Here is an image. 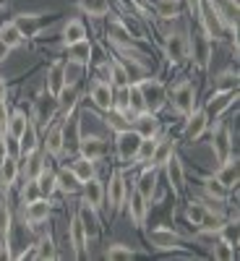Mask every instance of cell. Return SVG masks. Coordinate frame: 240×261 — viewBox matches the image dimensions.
Listing matches in <instances>:
<instances>
[{
  "mask_svg": "<svg viewBox=\"0 0 240 261\" xmlns=\"http://www.w3.org/2000/svg\"><path fill=\"white\" fill-rule=\"evenodd\" d=\"M107 34H110V39L115 42L118 47H136V39H134V34H130V29L123 24V21H118V18L110 21Z\"/></svg>",
  "mask_w": 240,
  "mask_h": 261,
  "instance_id": "cell-25",
  "label": "cell"
},
{
  "mask_svg": "<svg viewBox=\"0 0 240 261\" xmlns=\"http://www.w3.org/2000/svg\"><path fill=\"white\" fill-rule=\"evenodd\" d=\"M34 180H37V186H39L42 196H47V199L58 191V172H55V170H50L47 165H45V170H42Z\"/></svg>",
  "mask_w": 240,
  "mask_h": 261,
  "instance_id": "cell-31",
  "label": "cell"
},
{
  "mask_svg": "<svg viewBox=\"0 0 240 261\" xmlns=\"http://www.w3.org/2000/svg\"><path fill=\"white\" fill-rule=\"evenodd\" d=\"M217 235H220V241H225L227 246L237 248V241H240V232H237V222L230 220V222H222L220 230H217Z\"/></svg>",
  "mask_w": 240,
  "mask_h": 261,
  "instance_id": "cell-43",
  "label": "cell"
},
{
  "mask_svg": "<svg viewBox=\"0 0 240 261\" xmlns=\"http://www.w3.org/2000/svg\"><path fill=\"white\" fill-rule=\"evenodd\" d=\"M47 92L52 94V97H58V92L65 86V81H63V63H55V65H50V71H47Z\"/></svg>",
  "mask_w": 240,
  "mask_h": 261,
  "instance_id": "cell-41",
  "label": "cell"
},
{
  "mask_svg": "<svg viewBox=\"0 0 240 261\" xmlns=\"http://www.w3.org/2000/svg\"><path fill=\"white\" fill-rule=\"evenodd\" d=\"M89 97H92V102L99 107V110H104V113H113V105H115V86L110 84V81H94L92 84V89H89Z\"/></svg>",
  "mask_w": 240,
  "mask_h": 261,
  "instance_id": "cell-11",
  "label": "cell"
},
{
  "mask_svg": "<svg viewBox=\"0 0 240 261\" xmlns=\"http://www.w3.org/2000/svg\"><path fill=\"white\" fill-rule=\"evenodd\" d=\"M24 32L18 29V24L16 21H6V24H0V42H3L6 47H11V50H16V47H21L24 45Z\"/></svg>",
  "mask_w": 240,
  "mask_h": 261,
  "instance_id": "cell-26",
  "label": "cell"
},
{
  "mask_svg": "<svg viewBox=\"0 0 240 261\" xmlns=\"http://www.w3.org/2000/svg\"><path fill=\"white\" fill-rule=\"evenodd\" d=\"M149 243L154 248H159V251H175V248H180L183 238L175 230H170V227H157V230H151Z\"/></svg>",
  "mask_w": 240,
  "mask_h": 261,
  "instance_id": "cell-14",
  "label": "cell"
},
{
  "mask_svg": "<svg viewBox=\"0 0 240 261\" xmlns=\"http://www.w3.org/2000/svg\"><path fill=\"white\" fill-rule=\"evenodd\" d=\"M136 191L141 193V199H144L146 204L154 201V196H157V167H154V165L146 162V167L141 170V175H139V180H136Z\"/></svg>",
  "mask_w": 240,
  "mask_h": 261,
  "instance_id": "cell-13",
  "label": "cell"
},
{
  "mask_svg": "<svg viewBox=\"0 0 240 261\" xmlns=\"http://www.w3.org/2000/svg\"><path fill=\"white\" fill-rule=\"evenodd\" d=\"M204 191H206V196L211 201H217V204H222V201H227V196H230V188H225L220 180H217L214 175L211 178H204Z\"/></svg>",
  "mask_w": 240,
  "mask_h": 261,
  "instance_id": "cell-36",
  "label": "cell"
},
{
  "mask_svg": "<svg viewBox=\"0 0 240 261\" xmlns=\"http://www.w3.org/2000/svg\"><path fill=\"white\" fill-rule=\"evenodd\" d=\"M6 154H8V149H6V130H0V162L6 160Z\"/></svg>",
  "mask_w": 240,
  "mask_h": 261,
  "instance_id": "cell-53",
  "label": "cell"
},
{
  "mask_svg": "<svg viewBox=\"0 0 240 261\" xmlns=\"http://www.w3.org/2000/svg\"><path fill=\"white\" fill-rule=\"evenodd\" d=\"M172 110L183 118L196 110V86L191 81H183L172 89Z\"/></svg>",
  "mask_w": 240,
  "mask_h": 261,
  "instance_id": "cell-5",
  "label": "cell"
},
{
  "mask_svg": "<svg viewBox=\"0 0 240 261\" xmlns=\"http://www.w3.org/2000/svg\"><path fill=\"white\" fill-rule=\"evenodd\" d=\"M154 8L159 18H178L180 16V3L178 0H154Z\"/></svg>",
  "mask_w": 240,
  "mask_h": 261,
  "instance_id": "cell-45",
  "label": "cell"
},
{
  "mask_svg": "<svg viewBox=\"0 0 240 261\" xmlns=\"http://www.w3.org/2000/svg\"><path fill=\"white\" fill-rule=\"evenodd\" d=\"M18 144H21V157L29 154V151H34V149H39V136H37V125H34V120L26 123L24 134L18 136Z\"/></svg>",
  "mask_w": 240,
  "mask_h": 261,
  "instance_id": "cell-32",
  "label": "cell"
},
{
  "mask_svg": "<svg viewBox=\"0 0 240 261\" xmlns=\"http://www.w3.org/2000/svg\"><path fill=\"white\" fill-rule=\"evenodd\" d=\"M209 128V118L204 110H193L191 115H185V139L188 141H199Z\"/></svg>",
  "mask_w": 240,
  "mask_h": 261,
  "instance_id": "cell-20",
  "label": "cell"
},
{
  "mask_svg": "<svg viewBox=\"0 0 240 261\" xmlns=\"http://www.w3.org/2000/svg\"><path fill=\"white\" fill-rule=\"evenodd\" d=\"M78 154L81 157H86L89 162H99V160H104L107 154H110V144H107V139H102V136H94V134H81V139H78Z\"/></svg>",
  "mask_w": 240,
  "mask_h": 261,
  "instance_id": "cell-3",
  "label": "cell"
},
{
  "mask_svg": "<svg viewBox=\"0 0 240 261\" xmlns=\"http://www.w3.org/2000/svg\"><path fill=\"white\" fill-rule=\"evenodd\" d=\"M58 191L68 193V196L81 191V180L71 172V167H65V170H60V172H58Z\"/></svg>",
  "mask_w": 240,
  "mask_h": 261,
  "instance_id": "cell-35",
  "label": "cell"
},
{
  "mask_svg": "<svg viewBox=\"0 0 240 261\" xmlns=\"http://www.w3.org/2000/svg\"><path fill=\"white\" fill-rule=\"evenodd\" d=\"M141 134L136 128H120V130H115V154H118V160L120 162H130L134 165L136 162V157H139V149H141Z\"/></svg>",
  "mask_w": 240,
  "mask_h": 261,
  "instance_id": "cell-1",
  "label": "cell"
},
{
  "mask_svg": "<svg viewBox=\"0 0 240 261\" xmlns=\"http://www.w3.org/2000/svg\"><path fill=\"white\" fill-rule=\"evenodd\" d=\"M206 204H201V201H191L188 206H185V217H188V222L191 225H196L199 227L201 225V220H204V214H206Z\"/></svg>",
  "mask_w": 240,
  "mask_h": 261,
  "instance_id": "cell-47",
  "label": "cell"
},
{
  "mask_svg": "<svg viewBox=\"0 0 240 261\" xmlns=\"http://www.w3.org/2000/svg\"><path fill=\"white\" fill-rule=\"evenodd\" d=\"M76 214L81 217V222H84V227H86V235H89V238H97V235H99V220H97V212H94L92 206L81 204V209H78Z\"/></svg>",
  "mask_w": 240,
  "mask_h": 261,
  "instance_id": "cell-34",
  "label": "cell"
},
{
  "mask_svg": "<svg viewBox=\"0 0 240 261\" xmlns=\"http://www.w3.org/2000/svg\"><path fill=\"white\" fill-rule=\"evenodd\" d=\"M0 99H8V86H6V79L0 76Z\"/></svg>",
  "mask_w": 240,
  "mask_h": 261,
  "instance_id": "cell-55",
  "label": "cell"
},
{
  "mask_svg": "<svg viewBox=\"0 0 240 261\" xmlns=\"http://www.w3.org/2000/svg\"><path fill=\"white\" fill-rule=\"evenodd\" d=\"M81 204L92 206L94 212L102 209V204H104V183L97 175L81 183Z\"/></svg>",
  "mask_w": 240,
  "mask_h": 261,
  "instance_id": "cell-10",
  "label": "cell"
},
{
  "mask_svg": "<svg viewBox=\"0 0 240 261\" xmlns=\"http://www.w3.org/2000/svg\"><path fill=\"white\" fill-rule=\"evenodd\" d=\"M11 222H13V214L8 204L0 201V238H11Z\"/></svg>",
  "mask_w": 240,
  "mask_h": 261,
  "instance_id": "cell-50",
  "label": "cell"
},
{
  "mask_svg": "<svg viewBox=\"0 0 240 261\" xmlns=\"http://www.w3.org/2000/svg\"><path fill=\"white\" fill-rule=\"evenodd\" d=\"M60 130H63V151H73L81 139V120L76 115V107L71 113H65V123L60 125Z\"/></svg>",
  "mask_w": 240,
  "mask_h": 261,
  "instance_id": "cell-12",
  "label": "cell"
},
{
  "mask_svg": "<svg viewBox=\"0 0 240 261\" xmlns=\"http://www.w3.org/2000/svg\"><path fill=\"white\" fill-rule=\"evenodd\" d=\"M68 246L73 248V256H76V258H84L86 246H89V235H86V227H84V222H81L78 214L71 217V225H68Z\"/></svg>",
  "mask_w": 240,
  "mask_h": 261,
  "instance_id": "cell-9",
  "label": "cell"
},
{
  "mask_svg": "<svg viewBox=\"0 0 240 261\" xmlns=\"http://www.w3.org/2000/svg\"><path fill=\"white\" fill-rule=\"evenodd\" d=\"M32 118H26V113H21V110H13L11 115H8V123H6V134L8 136H13V139H18L21 134H24V128H26V123H29Z\"/></svg>",
  "mask_w": 240,
  "mask_h": 261,
  "instance_id": "cell-37",
  "label": "cell"
},
{
  "mask_svg": "<svg viewBox=\"0 0 240 261\" xmlns=\"http://www.w3.org/2000/svg\"><path fill=\"white\" fill-rule=\"evenodd\" d=\"M76 97H78V89L76 86H68L65 84L63 89L58 92V105H60V113H71L76 107Z\"/></svg>",
  "mask_w": 240,
  "mask_h": 261,
  "instance_id": "cell-42",
  "label": "cell"
},
{
  "mask_svg": "<svg viewBox=\"0 0 240 261\" xmlns=\"http://www.w3.org/2000/svg\"><path fill=\"white\" fill-rule=\"evenodd\" d=\"M94 165H97V162H89L86 157H81V154H78V157L71 162V172H73V175L84 183V180H89V178H94V175H97Z\"/></svg>",
  "mask_w": 240,
  "mask_h": 261,
  "instance_id": "cell-33",
  "label": "cell"
},
{
  "mask_svg": "<svg viewBox=\"0 0 240 261\" xmlns=\"http://www.w3.org/2000/svg\"><path fill=\"white\" fill-rule=\"evenodd\" d=\"M214 178L220 180L225 188H230V191H232V188L237 186V162H235L232 157H230V160H225V162H220V170L214 172Z\"/></svg>",
  "mask_w": 240,
  "mask_h": 261,
  "instance_id": "cell-28",
  "label": "cell"
},
{
  "mask_svg": "<svg viewBox=\"0 0 240 261\" xmlns=\"http://www.w3.org/2000/svg\"><path fill=\"white\" fill-rule=\"evenodd\" d=\"M211 149H214L217 162H225V160L232 157V134H230V128H225V125L217 128V134L211 136Z\"/></svg>",
  "mask_w": 240,
  "mask_h": 261,
  "instance_id": "cell-17",
  "label": "cell"
},
{
  "mask_svg": "<svg viewBox=\"0 0 240 261\" xmlns=\"http://www.w3.org/2000/svg\"><path fill=\"white\" fill-rule=\"evenodd\" d=\"M188 55H193V60L199 65H206L211 58V39L204 32L193 34V39H188Z\"/></svg>",
  "mask_w": 240,
  "mask_h": 261,
  "instance_id": "cell-19",
  "label": "cell"
},
{
  "mask_svg": "<svg viewBox=\"0 0 240 261\" xmlns=\"http://www.w3.org/2000/svg\"><path fill=\"white\" fill-rule=\"evenodd\" d=\"M201 3H204V0H188V8H191V13H193V16H199Z\"/></svg>",
  "mask_w": 240,
  "mask_h": 261,
  "instance_id": "cell-54",
  "label": "cell"
},
{
  "mask_svg": "<svg viewBox=\"0 0 240 261\" xmlns=\"http://www.w3.org/2000/svg\"><path fill=\"white\" fill-rule=\"evenodd\" d=\"M165 55L170 63H183L188 60V37L183 32H170L165 37Z\"/></svg>",
  "mask_w": 240,
  "mask_h": 261,
  "instance_id": "cell-8",
  "label": "cell"
},
{
  "mask_svg": "<svg viewBox=\"0 0 240 261\" xmlns=\"http://www.w3.org/2000/svg\"><path fill=\"white\" fill-rule=\"evenodd\" d=\"M162 167H165V172H167V180H170L172 193L180 196V191H183V186H185V170H183L180 157H178V154H172V157H170Z\"/></svg>",
  "mask_w": 240,
  "mask_h": 261,
  "instance_id": "cell-18",
  "label": "cell"
},
{
  "mask_svg": "<svg viewBox=\"0 0 240 261\" xmlns=\"http://www.w3.org/2000/svg\"><path fill=\"white\" fill-rule=\"evenodd\" d=\"M76 6L81 13L92 16V18H102L110 13V0H76Z\"/></svg>",
  "mask_w": 240,
  "mask_h": 261,
  "instance_id": "cell-29",
  "label": "cell"
},
{
  "mask_svg": "<svg viewBox=\"0 0 240 261\" xmlns=\"http://www.w3.org/2000/svg\"><path fill=\"white\" fill-rule=\"evenodd\" d=\"M50 212H52L50 199H47V196H42V199H37V201L24 204V209H21V217H24V222H26L29 227H37V225H42V222L50 220Z\"/></svg>",
  "mask_w": 240,
  "mask_h": 261,
  "instance_id": "cell-7",
  "label": "cell"
},
{
  "mask_svg": "<svg viewBox=\"0 0 240 261\" xmlns=\"http://www.w3.org/2000/svg\"><path fill=\"white\" fill-rule=\"evenodd\" d=\"M235 97H237V86H232V89H217V92L211 94V99L206 102V107H204L209 123H211V120H220V118L230 110V105L235 102Z\"/></svg>",
  "mask_w": 240,
  "mask_h": 261,
  "instance_id": "cell-4",
  "label": "cell"
},
{
  "mask_svg": "<svg viewBox=\"0 0 240 261\" xmlns=\"http://www.w3.org/2000/svg\"><path fill=\"white\" fill-rule=\"evenodd\" d=\"M125 206H128V217L134 220V225L141 230L146 225V214H149V204L141 199V193L134 188V193L128 191V199H125Z\"/></svg>",
  "mask_w": 240,
  "mask_h": 261,
  "instance_id": "cell-16",
  "label": "cell"
},
{
  "mask_svg": "<svg viewBox=\"0 0 240 261\" xmlns=\"http://www.w3.org/2000/svg\"><path fill=\"white\" fill-rule=\"evenodd\" d=\"M37 258H58V248H55V241L50 235L37 243Z\"/></svg>",
  "mask_w": 240,
  "mask_h": 261,
  "instance_id": "cell-49",
  "label": "cell"
},
{
  "mask_svg": "<svg viewBox=\"0 0 240 261\" xmlns=\"http://www.w3.org/2000/svg\"><path fill=\"white\" fill-rule=\"evenodd\" d=\"M60 113V105H58V97H52L50 92L42 94L37 102H34V120H42L45 125H50L55 120V115Z\"/></svg>",
  "mask_w": 240,
  "mask_h": 261,
  "instance_id": "cell-15",
  "label": "cell"
},
{
  "mask_svg": "<svg viewBox=\"0 0 240 261\" xmlns=\"http://www.w3.org/2000/svg\"><path fill=\"white\" fill-rule=\"evenodd\" d=\"M26 157V165H24V175L26 178H37L42 170H45V165L47 162H42V154L34 149V151H29V154H24Z\"/></svg>",
  "mask_w": 240,
  "mask_h": 261,
  "instance_id": "cell-44",
  "label": "cell"
},
{
  "mask_svg": "<svg viewBox=\"0 0 240 261\" xmlns=\"http://www.w3.org/2000/svg\"><path fill=\"white\" fill-rule=\"evenodd\" d=\"M8 115H11V110H8V99H0V130H6Z\"/></svg>",
  "mask_w": 240,
  "mask_h": 261,
  "instance_id": "cell-52",
  "label": "cell"
},
{
  "mask_svg": "<svg viewBox=\"0 0 240 261\" xmlns=\"http://www.w3.org/2000/svg\"><path fill=\"white\" fill-rule=\"evenodd\" d=\"M60 37H63V47H68V45H73V42L86 39L84 21H81V18H68V21L63 24V29H60Z\"/></svg>",
  "mask_w": 240,
  "mask_h": 261,
  "instance_id": "cell-24",
  "label": "cell"
},
{
  "mask_svg": "<svg viewBox=\"0 0 240 261\" xmlns=\"http://www.w3.org/2000/svg\"><path fill=\"white\" fill-rule=\"evenodd\" d=\"M175 154V141L172 139H159L157 144H154V151H151V157H149V165H154L157 170Z\"/></svg>",
  "mask_w": 240,
  "mask_h": 261,
  "instance_id": "cell-27",
  "label": "cell"
},
{
  "mask_svg": "<svg viewBox=\"0 0 240 261\" xmlns=\"http://www.w3.org/2000/svg\"><path fill=\"white\" fill-rule=\"evenodd\" d=\"M107 68H110V84L113 86H128L130 84V73L120 60H107Z\"/></svg>",
  "mask_w": 240,
  "mask_h": 261,
  "instance_id": "cell-38",
  "label": "cell"
},
{
  "mask_svg": "<svg viewBox=\"0 0 240 261\" xmlns=\"http://www.w3.org/2000/svg\"><path fill=\"white\" fill-rule=\"evenodd\" d=\"M37 199H42V191H39L34 178H26L24 188H21V204H29V201H37Z\"/></svg>",
  "mask_w": 240,
  "mask_h": 261,
  "instance_id": "cell-48",
  "label": "cell"
},
{
  "mask_svg": "<svg viewBox=\"0 0 240 261\" xmlns=\"http://www.w3.org/2000/svg\"><path fill=\"white\" fill-rule=\"evenodd\" d=\"M65 53H68V60H76V63L89 65V60H92V42H89V39L73 42V45L65 47Z\"/></svg>",
  "mask_w": 240,
  "mask_h": 261,
  "instance_id": "cell-30",
  "label": "cell"
},
{
  "mask_svg": "<svg viewBox=\"0 0 240 261\" xmlns=\"http://www.w3.org/2000/svg\"><path fill=\"white\" fill-rule=\"evenodd\" d=\"M211 256H214L217 261H232V258H235V248L227 246L225 241H217V246L211 248Z\"/></svg>",
  "mask_w": 240,
  "mask_h": 261,
  "instance_id": "cell-51",
  "label": "cell"
},
{
  "mask_svg": "<svg viewBox=\"0 0 240 261\" xmlns=\"http://www.w3.org/2000/svg\"><path fill=\"white\" fill-rule=\"evenodd\" d=\"M18 175H21V162H18V157L6 154V160L0 162V191H11L13 183L18 180Z\"/></svg>",
  "mask_w": 240,
  "mask_h": 261,
  "instance_id": "cell-21",
  "label": "cell"
},
{
  "mask_svg": "<svg viewBox=\"0 0 240 261\" xmlns=\"http://www.w3.org/2000/svg\"><path fill=\"white\" fill-rule=\"evenodd\" d=\"M134 128L141 134V139H157L159 136V120H157V113H139L134 118Z\"/></svg>",
  "mask_w": 240,
  "mask_h": 261,
  "instance_id": "cell-22",
  "label": "cell"
},
{
  "mask_svg": "<svg viewBox=\"0 0 240 261\" xmlns=\"http://www.w3.org/2000/svg\"><path fill=\"white\" fill-rule=\"evenodd\" d=\"M45 151H47L50 157H60V154H63V130H60V125H55V128L47 130Z\"/></svg>",
  "mask_w": 240,
  "mask_h": 261,
  "instance_id": "cell-40",
  "label": "cell"
},
{
  "mask_svg": "<svg viewBox=\"0 0 240 261\" xmlns=\"http://www.w3.org/2000/svg\"><path fill=\"white\" fill-rule=\"evenodd\" d=\"M50 18H52V13H21L13 21L18 24V29L24 32V37H34L39 32V27L45 24V21H50Z\"/></svg>",
  "mask_w": 240,
  "mask_h": 261,
  "instance_id": "cell-23",
  "label": "cell"
},
{
  "mask_svg": "<svg viewBox=\"0 0 240 261\" xmlns=\"http://www.w3.org/2000/svg\"><path fill=\"white\" fill-rule=\"evenodd\" d=\"M134 256H136V251L123 246V243H113L110 248L104 251V258H110V261H130Z\"/></svg>",
  "mask_w": 240,
  "mask_h": 261,
  "instance_id": "cell-46",
  "label": "cell"
},
{
  "mask_svg": "<svg viewBox=\"0 0 240 261\" xmlns=\"http://www.w3.org/2000/svg\"><path fill=\"white\" fill-rule=\"evenodd\" d=\"M125 199H128V183L123 178V172L115 170L110 178V186H104V201H110L113 212H120L125 206Z\"/></svg>",
  "mask_w": 240,
  "mask_h": 261,
  "instance_id": "cell-6",
  "label": "cell"
},
{
  "mask_svg": "<svg viewBox=\"0 0 240 261\" xmlns=\"http://www.w3.org/2000/svg\"><path fill=\"white\" fill-rule=\"evenodd\" d=\"M84 71H86V65H84V63H76V60H65V63H63V81L68 84V86H76V84L81 81Z\"/></svg>",
  "mask_w": 240,
  "mask_h": 261,
  "instance_id": "cell-39",
  "label": "cell"
},
{
  "mask_svg": "<svg viewBox=\"0 0 240 261\" xmlns=\"http://www.w3.org/2000/svg\"><path fill=\"white\" fill-rule=\"evenodd\" d=\"M139 84V89H141V97H144V105H146V110L149 113H159L165 102H167V92H165V84L154 76H146Z\"/></svg>",
  "mask_w": 240,
  "mask_h": 261,
  "instance_id": "cell-2",
  "label": "cell"
}]
</instances>
